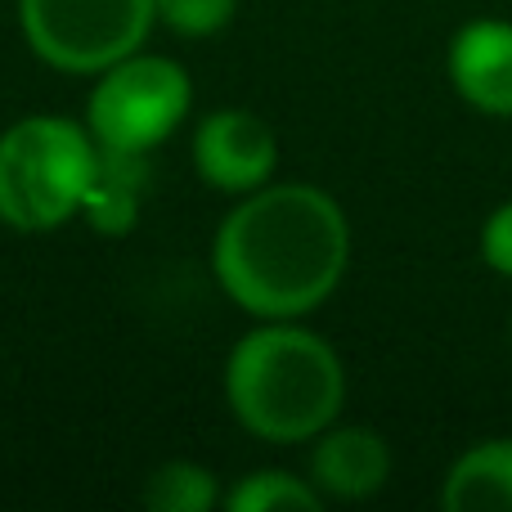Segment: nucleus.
Wrapping results in <instances>:
<instances>
[{
	"label": "nucleus",
	"instance_id": "f257e3e1",
	"mask_svg": "<svg viewBox=\"0 0 512 512\" xmlns=\"http://www.w3.org/2000/svg\"><path fill=\"white\" fill-rule=\"evenodd\" d=\"M351 221L328 189L270 180L230 207L212 239L221 292L252 319H306L346 279Z\"/></svg>",
	"mask_w": 512,
	"mask_h": 512
},
{
	"label": "nucleus",
	"instance_id": "f03ea898",
	"mask_svg": "<svg viewBox=\"0 0 512 512\" xmlns=\"http://www.w3.org/2000/svg\"><path fill=\"white\" fill-rule=\"evenodd\" d=\"M225 405L256 441H315L346 405L342 355L301 319H256L225 360Z\"/></svg>",
	"mask_w": 512,
	"mask_h": 512
},
{
	"label": "nucleus",
	"instance_id": "7ed1b4c3",
	"mask_svg": "<svg viewBox=\"0 0 512 512\" xmlns=\"http://www.w3.org/2000/svg\"><path fill=\"white\" fill-rule=\"evenodd\" d=\"M99 144L86 122L59 113L18 117L0 131V225L14 234H54L81 216Z\"/></svg>",
	"mask_w": 512,
	"mask_h": 512
},
{
	"label": "nucleus",
	"instance_id": "20e7f679",
	"mask_svg": "<svg viewBox=\"0 0 512 512\" xmlns=\"http://www.w3.org/2000/svg\"><path fill=\"white\" fill-rule=\"evenodd\" d=\"M189 108H194V81L185 63H176L171 54L135 50L95 72L81 122L104 149L153 153L176 135Z\"/></svg>",
	"mask_w": 512,
	"mask_h": 512
},
{
	"label": "nucleus",
	"instance_id": "39448f33",
	"mask_svg": "<svg viewBox=\"0 0 512 512\" xmlns=\"http://www.w3.org/2000/svg\"><path fill=\"white\" fill-rule=\"evenodd\" d=\"M27 50L54 72L95 77L144 50L158 27V0H14Z\"/></svg>",
	"mask_w": 512,
	"mask_h": 512
},
{
	"label": "nucleus",
	"instance_id": "423d86ee",
	"mask_svg": "<svg viewBox=\"0 0 512 512\" xmlns=\"http://www.w3.org/2000/svg\"><path fill=\"white\" fill-rule=\"evenodd\" d=\"M189 153H194L198 180L230 198L270 185L279 171V140L270 122L248 108H212L207 117H198Z\"/></svg>",
	"mask_w": 512,
	"mask_h": 512
},
{
	"label": "nucleus",
	"instance_id": "0eeeda50",
	"mask_svg": "<svg viewBox=\"0 0 512 512\" xmlns=\"http://www.w3.org/2000/svg\"><path fill=\"white\" fill-rule=\"evenodd\" d=\"M445 72L463 104L486 117H512V23L472 18L445 50Z\"/></svg>",
	"mask_w": 512,
	"mask_h": 512
},
{
	"label": "nucleus",
	"instance_id": "6e6552de",
	"mask_svg": "<svg viewBox=\"0 0 512 512\" xmlns=\"http://www.w3.org/2000/svg\"><path fill=\"white\" fill-rule=\"evenodd\" d=\"M310 481L324 499L360 504L391 481V445L373 427H324L310 445Z\"/></svg>",
	"mask_w": 512,
	"mask_h": 512
},
{
	"label": "nucleus",
	"instance_id": "1a4fd4ad",
	"mask_svg": "<svg viewBox=\"0 0 512 512\" xmlns=\"http://www.w3.org/2000/svg\"><path fill=\"white\" fill-rule=\"evenodd\" d=\"M144 189H149V153H126L99 144V162L90 176L81 221L104 239H122L135 230L144 212Z\"/></svg>",
	"mask_w": 512,
	"mask_h": 512
},
{
	"label": "nucleus",
	"instance_id": "9d476101",
	"mask_svg": "<svg viewBox=\"0 0 512 512\" xmlns=\"http://www.w3.org/2000/svg\"><path fill=\"white\" fill-rule=\"evenodd\" d=\"M445 512H512V436H495L454 459L441 486Z\"/></svg>",
	"mask_w": 512,
	"mask_h": 512
},
{
	"label": "nucleus",
	"instance_id": "9b49d317",
	"mask_svg": "<svg viewBox=\"0 0 512 512\" xmlns=\"http://www.w3.org/2000/svg\"><path fill=\"white\" fill-rule=\"evenodd\" d=\"M140 499H144V508H153V512H207L221 504L225 490L212 468H203V463H194V459H171L149 472Z\"/></svg>",
	"mask_w": 512,
	"mask_h": 512
},
{
	"label": "nucleus",
	"instance_id": "f8f14e48",
	"mask_svg": "<svg viewBox=\"0 0 512 512\" xmlns=\"http://www.w3.org/2000/svg\"><path fill=\"white\" fill-rule=\"evenodd\" d=\"M230 512H319L324 495L310 477H292L283 468H261L239 477L221 499Z\"/></svg>",
	"mask_w": 512,
	"mask_h": 512
},
{
	"label": "nucleus",
	"instance_id": "ddd939ff",
	"mask_svg": "<svg viewBox=\"0 0 512 512\" xmlns=\"http://www.w3.org/2000/svg\"><path fill=\"white\" fill-rule=\"evenodd\" d=\"M239 0H158V23L176 36H216L234 23Z\"/></svg>",
	"mask_w": 512,
	"mask_h": 512
},
{
	"label": "nucleus",
	"instance_id": "4468645a",
	"mask_svg": "<svg viewBox=\"0 0 512 512\" xmlns=\"http://www.w3.org/2000/svg\"><path fill=\"white\" fill-rule=\"evenodd\" d=\"M481 256H486V265L495 274L512 279V203L495 207L490 221L481 225Z\"/></svg>",
	"mask_w": 512,
	"mask_h": 512
}]
</instances>
